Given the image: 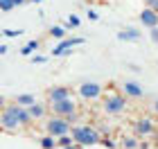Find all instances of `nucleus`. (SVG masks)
I'll use <instances>...</instances> for the list:
<instances>
[{
  "instance_id": "obj_2",
  "label": "nucleus",
  "mask_w": 158,
  "mask_h": 149,
  "mask_svg": "<svg viewBox=\"0 0 158 149\" xmlns=\"http://www.w3.org/2000/svg\"><path fill=\"white\" fill-rule=\"evenodd\" d=\"M99 109H102L104 115H111V118L124 115L129 111V97L120 88H109V90H104L102 99H99Z\"/></svg>"
},
{
  "instance_id": "obj_4",
  "label": "nucleus",
  "mask_w": 158,
  "mask_h": 149,
  "mask_svg": "<svg viewBox=\"0 0 158 149\" xmlns=\"http://www.w3.org/2000/svg\"><path fill=\"white\" fill-rule=\"evenodd\" d=\"M43 126V131L50 133V136H54V138H61V136H68V133H73V122H70L68 118H61V115H50L41 122Z\"/></svg>"
},
{
  "instance_id": "obj_25",
  "label": "nucleus",
  "mask_w": 158,
  "mask_h": 149,
  "mask_svg": "<svg viewBox=\"0 0 158 149\" xmlns=\"http://www.w3.org/2000/svg\"><path fill=\"white\" fill-rule=\"evenodd\" d=\"M32 63H45V56H32Z\"/></svg>"
},
{
  "instance_id": "obj_12",
  "label": "nucleus",
  "mask_w": 158,
  "mask_h": 149,
  "mask_svg": "<svg viewBox=\"0 0 158 149\" xmlns=\"http://www.w3.org/2000/svg\"><path fill=\"white\" fill-rule=\"evenodd\" d=\"M36 143L41 149H59V138L50 136V133H43L41 138H36Z\"/></svg>"
},
{
  "instance_id": "obj_28",
  "label": "nucleus",
  "mask_w": 158,
  "mask_h": 149,
  "mask_svg": "<svg viewBox=\"0 0 158 149\" xmlns=\"http://www.w3.org/2000/svg\"><path fill=\"white\" fill-rule=\"evenodd\" d=\"M115 149H124V147H115Z\"/></svg>"
},
{
  "instance_id": "obj_26",
  "label": "nucleus",
  "mask_w": 158,
  "mask_h": 149,
  "mask_svg": "<svg viewBox=\"0 0 158 149\" xmlns=\"http://www.w3.org/2000/svg\"><path fill=\"white\" fill-rule=\"evenodd\" d=\"M16 2V7H23V5H27V2H32V0H14Z\"/></svg>"
},
{
  "instance_id": "obj_10",
  "label": "nucleus",
  "mask_w": 158,
  "mask_h": 149,
  "mask_svg": "<svg viewBox=\"0 0 158 149\" xmlns=\"http://www.w3.org/2000/svg\"><path fill=\"white\" fill-rule=\"evenodd\" d=\"M120 90H122L129 99H142V97H145V88H142L138 81H131V79L122 81V84H120Z\"/></svg>"
},
{
  "instance_id": "obj_24",
  "label": "nucleus",
  "mask_w": 158,
  "mask_h": 149,
  "mask_svg": "<svg viewBox=\"0 0 158 149\" xmlns=\"http://www.w3.org/2000/svg\"><path fill=\"white\" fill-rule=\"evenodd\" d=\"M152 113H154V115L158 118V97H156L154 102H152Z\"/></svg>"
},
{
  "instance_id": "obj_27",
  "label": "nucleus",
  "mask_w": 158,
  "mask_h": 149,
  "mask_svg": "<svg viewBox=\"0 0 158 149\" xmlns=\"http://www.w3.org/2000/svg\"><path fill=\"white\" fill-rule=\"evenodd\" d=\"M32 2H34V5H39V2H43V0H32Z\"/></svg>"
},
{
  "instance_id": "obj_18",
  "label": "nucleus",
  "mask_w": 158,
  "mask_h": 149,
  "mask_svg": "<svg viewBox=\"0 0 158 149\" xmlns=\"http://www.w3.org/2000/svg\"><path fill=\"white\" fill-rule=\"evenodd\" d=\"M0 7H2L5 14H9V11L16 9V2H14V0H0Z\"/></svg>"
},
{
  "instance_id": "obj_20",
  "label": "nucleus",
  "mask_w": 158,
  "mask_h": 149,
  "mask_svg": "<svg viewBox=\"0 0 158 149\" xmlns=\"http://www.w3.org/2000/svg\"><path fill=\"white\" fill-rule=\"evenodd\" d=\"M142 5L149 7V9H154V11H158V0H142Z\"/></svg>"
},
{
  "instance_id": "obj_8",
  "label": "nucleus",
  "mask_w": 158,
  "mask_h": 149,
  "mask_svg": "<svg viewBox=\"0 0 158 149\" xmlns=\"http://www.w3.org/2000/svg\"><path fill=\"white\" fill-rule=\"evenodd\" d=\"M27 111H30V118H32V122L36 124V122H43L48 115H50V104H48V99H39V102H34L32 106H27Z\"/></svg>"
},
{
  "instance_id": "obj_21",
  "label": "nucleus",
  "mask_w": 158,
  "mask_h": 149,
  "mask_svg": "<svg viewBox=\"0 0 158 149\" xmlns=\"http://www.w3.org/2000/svg\"><path fill=\"white\" fill-rule=\"evenodd\" d=\"M66 23H68L70 27H79V23H81V20H79V18L75 16V14H73V16H68V20H66Z\"/></svg>"
},
{
  "instance_id": "obj_16",
  "label": "nucleus",
  "mask_w": 158,
  "mask_h": 149,
  "mask_svg": "<svg viewBox=\"0 0 158 149\" xmlns=\"http://www.w3.org/2000/svg\"><path fill=\"white\" fill-rule=\"evenodd\" d=\"M41 48V41L39 39H34V41H27V43L20 48V54L23 56H27V54H32V52H36V50Z\"/></svg>"
},
{
  "instance_id": "obj_9",
  "label": "nucleus",
  "mask_w": 158,
  "mask_h": 149,
  "mask_svg": "<svg viewBox=\"0 0 158 149\" xmlns=\"http://www.w3.org/2000/svg\"><path fill=\"white\" fill-rule=\"evenodd\" d=\"M86 39L84 36H73V39H61V43L56 45L52 50V56H61V54H68L70 50H73L75 45H84Z\"/></svg>"
},
{
  "instance_id": "obj_11",
  "label": "nucleus",
  "mask_w": 158,
  "mask_h": 149,
  "mask_svg": "<svg viewBox=\"0 0 158 149\" xmlns=\"http://www.w3.org/2000/svg\"><path fill=\"white\" fill-rule=\"evenodd\" d=\"M138 20L142 27H147V30H152V27H158V11L149 9V7H142L140 14H138Z\"/></svg>"
},
{
  "instance_id": "obj_17",
  "label": "nucleus",
  "mask_w": 158,
  "mask_h": 149,
  "mask_svg": "<svg viewBox=\"0 0 158 149\" xmlns=\"http://www.w3.org/2000/svg\"><path fill=\"white\" fill-rule=\"evenodd\" d=\"M50 34H52L54 39H63L66 36V30H63L61 25H54V27H50Z\"/></svg>"
},
{
  "instance_id": "obj_13",
  "label": "nucleus",
  "mask_w": 158,
  "mask_h": 149,
  "mask_svg": "<svg viewBox=\"0 0 158 149\" xmlns=\"http://www.w3.org/2000/svg\"><path fill=\"white\" fill-rule=\"evenodd\" d=\"M118 39L120 41H140L142 39V32L135 30V27H127V30L118 32Z\"/></svg>"
},
{
  "instance_id": "obj_23",
  "label": "nucleus",
  "mask_w": 158,
  "mask_h": 149,
  "mask_svg": "<svg viewBox=\"0 0 158 149\" xmlns=\"http://www.w3.org/2000/svg\"><path fill=\"white\" fill-rule=\"evenodd\" d=\"M149 34H152V41H154V43H158V27H152Z\"/></svg>"
},
{
  "instance_id": "obj_5",
  "label": "nucleus",
  "mask_w": 158,
  "mask_h": 149,
  "mask_svg": "<svg viewBox=\"0 0 158 149\" xmlns=\"http://www.w3.org/2000/svg\"><path fill=\"white\" fill-rule=\"evenodd\" d=\"M75 93L81 102H99L102 95H104V86L97 84V81H81L75 88Z\"/></svg>"
},
{
  "instance_id": "obj_3",
  "label": "nucleus",
  "mask_w": 158,
  "mask_h": 149,
  "mask_svg": "<svg viewBox=\"0 0 158 149\" xmlns=\"http://www.w3.org/2000/svg\"><path fill=\"white\" fill-rule=\"evenodd\" d=\"M70 136L75 138V143L77 145H81V147H93V145H99L102 143V131L97 129L95 124H86V122H77L73 124V133Z\"/></svg>"
},
{
  "instance_id": "obj_14",
  "label": "nucleus",
  "mask_w": 158,
  "mask_h": 149,
  "mask_svg": "<svg viewBox=\"0 0 158 149\" xmlns=\"http://www.w3.org/2000/svg\"><path fill=\"white\" fill-rule=\"evenodd\" d=\"M14 102H18L20 106H32L34 102H39V99L32 93H18V95H14Z\"/></svg>"
},
{
  "instance_id": "obj_22",
  "label": "nucleus",
  "mask_w": 158,
  "mask_h": 149,
  "mask_svg": "<svg viewBox=\"0 0 158 149\" xmlns=\"http://www.w3.org/2000/svg\"><path fill=\"white\" fill-rule=\"evenodd\" d=\"M23 30H5V36H20Z\"/></svg>"
},
{
  "instance_id": "obj_15",
  "label": "nucleus",
  "mask_w": 158,
  "mask_h": 149,
  "mask_svg": "<svg viewBox=\"0 0 158 149\" xmlns=\"http://www.w3.org/2000/svg\"><path fill=\"white\" fill-rule=\"evenodd\" d=\"M120 147H124V149H142L135 133H131V136H124V138L120 140Z\"/></svg>"
},
{
  "instance_id": "obj_7",
  "label": "nucleus",
  "mask_w": 158,
  "mask_h": 149,
  "mask_svg": "<svg viewBox=\"0 0 158 149\" xmlns=\"http://www.w3.org/2000/svg\"><path fill=\"white\" fill-rule=\"evenodd\" d=\"M43 95H45V99H48V102H59V99L75 97L77 93H75V90L68 86V84H56V86H50V88H48Z\"/></svg>"
},
{
  "instance_id": "obj_19",
  "label": "nucleus",
  "mask_w": 158,
  "mask_h": 149,
  "mask_svg": "<svg viewBox=\"0 0 158 149\" xmlns=\"http://www.w3.org/2000/svg\"><path fill=\"white\" fill-rule=\"evenodd\" d=\"M99 145H104V147H109V149H115V147H118V145L113 143V140H111L109 136H104V138H102V143H99Z\"/></svg>"
},
{
  "instance_id": "obj_6",
  "label": "nucleus",
  "mask_w": 158,
  "mask_h": 149,
  "mask_svg": "<svg viewBox=\"0 0 158 149\" xmlns=\"http://www.w3.org/2000/svg\"><path fill=\"white\" fill-rule=\"evenodd\" d=\"M131 131L138 138H152V136H156V122H154V118H149V115L135 118L131 122Z\"/></svg>"
},
{
  "instance_id": "obj_1",
  "label": "nucleus",
  "mask_w": 158,
  "mask_h": 149,
  "mask_svg": "<svg viewBox=\"0 0 158 149\" xmlns=\"http://www.w3.org/2000/svg\"><path fill=\"white\" fill-rule=\"evenodd\" d=\"M32 122L30 118V111H27V106H20L18 102H5L2 104V113H0V126H2V131L7 133H18L27 129Z\"/></svg>"
}]
</instances>
